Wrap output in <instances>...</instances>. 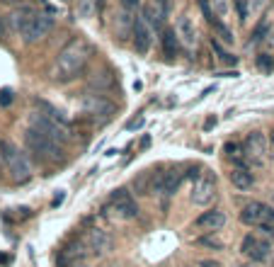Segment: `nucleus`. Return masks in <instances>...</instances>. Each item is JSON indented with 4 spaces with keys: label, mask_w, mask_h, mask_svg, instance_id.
<instances>
[{
    "label": "nucleus",
    "mask_w": 274,
    "mask_h": 267,
    "mask_svg": "<svg viewBox=\"0 0 274 267\" xmlns=\"http://www.w3.org/2000/svg\"><path fill=\"white\" fill-rule=\"evenodd\" d=\"M90 56H92V46H90L82 37L71 39V41L56 54L54 63H51V71H49L51 80H54V83H61V85L76 80L82 71H85Z\"/></svg>",
    "instance_id": "obj_1"
},
{
    "label": "nucleus",
    "mask_w": 274,
    "mask_h": 267,
    "mask_svg": "<svg viewBox=\"0 0 274 267\" xmlns=\"http://www.w3.org/2000/svg\"><path fill=\"white\" fill-rule=\"evenodd\" d=\"M25 144H27V151L39 160V163H58L63 160V149L61 144L49 139L46 134H41L39 129L29 126L27 134H25Z\"/></svg>",
    "instance_id": "obj_2"
},
{
    "label": "nucleus",
    "mask_w": 274,
    "mask_h": 267,
    "mask_svg": "<svg viewBox=\"0 0 274 267\" xmlns=\"http://www.w3.org/2000/svg\"><path fill=\"white\" fill-rule=\"evenodd\" d=\"M0 149H2V163L10 173V180L17 182V185H25L32 180V163L29 158L17 149L12 141H0Z\"/></svg>",
    "instance_id": "obj_3"
},
{
    "label": "nucleus",
    "mask_w": 274,
    "mask_h": 267,
    "mask_svg": "<svg viewBox=\"0 0 274 267\" xmlns=\"http://www.w3.org/2000/svg\"><path fill=\"white\" fill-rule=\"evenodd\" d=\"M117 112V107H114V102L107 100L105 95H87L85 100H82V114L87 119H92V121H97V124H105V121H110L112 114Z\"/></svg>",
    "instance_id": "obj_4"
},
{
    "label": "nucleus",
    "mask_w": 274,
    "mask_h": 267,
    "mask_svg": "<svg viewBox=\"0 0 274 267\" xmlns=\"http://www.w3.org/2000/svg\"><path fill=\"white\" fill-rule=\"evenodd\" d=\"M32 126L39 129L41 134H46L49 139L58 141V144H63V141L71 139V129H68V124H61V121H56V119L41 114V112H34V114H32Z\"/></svg>",
    "instance_id": "obj_5"
},
{
    "label": "nucleus",
    "mask_w": 274,
    "mask_h": 267,
    "mask_svg": "<svg viewBox=\"0 0 274 267\" xmlns=\"http://www.w3.org/2000/svg\"><path fill=\"white\" fill-rule=\"evenodd\" d=\"M180 182H182V173H180L177 168H170V170L158 173V175L151 178V192H153L156 197L167 199V197H172V194L177 192Z\"/></svg>",
    "instance_id": "obj_6"
},
{
    "label": "nucleus",
    "mask_w": 274,
    "mask_h": 267,
    "mask_svg": "<svg viewBox=\"0 0 274 267\" xmlns=\"http://www.w3.org/2000/svg\"><path fill=\"white\" fill-rule=\"evenodd\" d=\"M51 30H54V17H51L49 12H37V15H34V20H32L27 27L22 30L20 37H22V41H25V44H37V41L46 39Z\"/></svg>",
    "instance_id": "obj_7"
},
{
    "label": "nucleus",
    "mask_w": 274,
    "mask_h": 267,
    "mask_svg": "<svg viewBox=\"0 0 274 267\" xmlns=\"http://www.w3.org/2000/svg\"><path fill=\"white\" fill-rule=\"evenodd\" d=\"M243 151H245L247 163H252V165H265L267 153H270L267 136H265L262 131H252V134H247L245 141H243Z\"/></svg>",
    "instance_id": "obj_8"
},
{
    "label": "nucleus",
    "mask_w": 274,
    "mask_h": 267,
    "mask_svg": "<svg viewBox=\"0 0 274 267\" xmlns=\"http://www.w3.org/2000/svg\"><path fill=\"white\" fill-rule=\"evenodd\" d=\"M110 211H112V216L119 219V221H131V219L138 216L136 202L131 199V194H129L126 190H117V192L112 194Z\"/></svg>",
    "instance_id": "obj_9"
},
{
    "label": "nucleus",
    "mask_w": 274,
    "mask_h": 267,
    "mask_svg": "<svg viewBox=\"0 0 274 267\" xmlns=\"http://www.w3.org/2000/svg\"><path fill=\"white\" fill-rule=\"evenodd\" d=\"M240 250H243V255H247V258L255 260V263H267V260L272 258V243L260 236H252V233H247V236L243 238Z\"/></svg>",
    "instance_id": "obj_10"
},
{
    "label": "nucleus",
    "mask_w": 274,
    "mask_h": 267,
    "mask_svg": "<svg viewBox=\"0 0 274 267\" xmlns=\"http://www.w3.org/2000/svg\"><path fill=\"white\" fill-rule=\"evenodd\" d=\"M240 221L245 226H262V224H270L274 221V209L265 202H250L243 207L240 211Z\"/></svg>",
    "instance_id": "obj_11"
},
{
    "label": "nucleus",
    "mask_w": 274,
    "mask_h": 267,
    "mask_svg": "<svg viewBox=\"0 0 274 267\" xmlns=\"http://www.w3.org/2000/svg\"><path fill=\"white\" fill-rule=\"evenodd\" d=\"M192 202L196 207H206V204H211L214 202V197H216V180L211 178L209 173H204V175H199L196 182L192 185Z\"/></svg>",
    "instance_id": "obj_12"
},
{
    "label": "nucleus",
    "mask_w": 274,
    "mask_h": 267,
    "mask_svg": "<svg viewBox=\"0 0 274 267\" xmlns=\"http://www.w3.org/2000/svg\"><path fill=\"white\" fill-rule=\"evenodd\" d=\"M131 39H134V49H136L141 56H146V54H148V49H151V41H153V27L146 22V17H143V15L134 17Z\"/></svg>",
    "instance_id": "obj_13"
},
{
    "label": "nucleus",
    "mask_w": 274,
    "mask_h": 267,
    "mask_svg": "<svg viewBox=\"0 0 274 267\" xmlns=\"http://www.w3.org/2000/svg\"><path fill=\"white\" fill-rule=\"evenodd\" d=\"M85 245L95 253V255H107L112 248H114V240L107 231H102V229H90L87 233H85Z\"/></svg>",
    "instance_id": "obj_14"
},
{
    "label": "nucleus",
    "mask_w": 274,
    "mask_h": 267,
    "mask_svg": "<svg viewBox=\"0 0 274 267\" xmlns=\"http://www.w3.org/2000/svg\"><path fill=\"white\" fill-rule=\"evenodd\" d=\"M34 15H37V10H34V7H29V5H20V7H15V10L7 15L12 32H15V34H22V30H25L29 22L34 20Z\"/></svg>",
    "instance_id": "obj_15"
},
{
    "label": "nucleus",
    "mask_w": 274,
    "mask_h": 267,
    "mask_svg": "<svg viewBox=\"0 0 274 267\" xmlns=\"http://www.w3.org/2000/svg\"><path fill=\"white\" fill-rule=\"evenodd\" d=\"M196 229H206V231H219L226 226V214L219 211V209H209V211H204V214H199L196 216Z\"/></svg>",
    "instance_id": "obj_16"
},
{
    "label": "nucleus",
    "mask_w": 274,
    "mask_h": 267,
    "mask_svg": "<svg viewBox=\"0 0 274 267\" xmlns=\"http://www.w3.org/2000/svg\"><path fill=\"white\" fill-rule=\"evenodd\" d=\"M85 258V243H68L63 250H61V258H58V265L61 267H71L76 263H80Z\"/></svg>",
    "instance_id": "obj_17"
},
{
    "label": "nucleus",
    "mask_w": 274,
    "mask_h": 267,
    "mask_svg": "<svg viewBox=\"0 0 274 267\" xmlns=\"http://www.w3.org/2000/svg\"><path fill=\"white\" fill-rule=\"evenodd\" d=\"M141 15H143V17H146V22L153 27V32L163 30V22H165V17H167V12H165L156 0H153V2H148V5H143V12H141Z\"/></svg>",
    "instance_id": "obj_18"
},
{
    "label": "nucleus",
    "mask_w": 274,
    "mask_h": 267,
    "mask_svg": "<svg viewBox=\"0 0 274 267\" xmlns=\"http://www.w3.org/2000/svg\"><path fill=\"white\" fill-rule=\"evenodd\" d=\"M177 37H180V41H182L187 49H194V46H196V30H194V22L187 15H182V17L177 20Z\"/></svg>",
    "instance_id": "obj_19"
},
{
    "label": "nucleus",
    "mask_w": 274,
    "mask_h": 267,
    "mask_svg": "<svg viewBox=\"0 0 274 267\" xmlns=\"http://www.w3.org/2000/svg\"><path fill=\"white\" fill-rule=\"evenodd\" d=\"M228 178H231V182H233V187H235V190H243V192L250 190V187L255 185V175H252L247 168H233Z\"/></svg>",
    "instance_id": "obj_20"
},
{
    "label": "nucleus",
    "mask_w": 274,
    "mask_h": 267,
    "mask_svg": "<svg viewBox=\"0 0 274 267\" xmlns=\"http://www.w3.org/2000/svg\"><path fill=\"white\" fill-rule=\"evenodd\" d=\"M160 41H163L165 56H167V59H175V56H177V51H180V37H177V32H175V30H163Z\"/></svg>",
    "instance_id": "obj_21"
},
{
    "label": "nucleus",
    "mask_w": 274,
    "mask_h": 267,
    "mask_svg": "<svg viewBox=\"0 0 274 267\" xmlns=\"http://www.w3.org/2000/svg\"><path fill=\"white\" fill-rule=\"evenodd\" d=\"M223 151H226L228 160H233V163H235V168H245L247 158H245V151H243V146H240V144H235V141H228Z\"/></svg>",
    "instance_id": "obj_22"
},
{
    "label": "nucleus",
    "mask_w": 274,
    "mask_h": 267,
    "mask_svg": "<svg viewBox=\"0 0 274 267\" xmlns=\"http://www.w3.org/2000/svg\"><path fill=\"white\" fill-rule=\"evenodd\" d=\"M211 27H214V32H216V34H219V41H221V44H233V41H235L233 32L228 30L223 22H216V20H214V22H211Z\"/></svg>",
    "instance_id": "obj_23"
},
{
    "label": "nucleus",
    "mask_w": 274,
    "mask_h": 267,
    "mask_svg": "<svg viewBox=\"0 0 274 267\" xmlns=\"http://www.w3.org/2000/svg\"><path fill=\"white\" fill-rule=\"evenodd\" d=\"M112 83H114V76H112V73H100L97 78H92V88H97V90L112 88Z\"/></svg>",
    "instance_id": "obj_24"
},
{
    "label": "nucleus",
    "mask_w": 274,
    "mask_h": 267,
    "mask_svg": "<svg viewBox=\"0 0 274 267\" xmlns=\"http://www.w3.org/2000/svg\"><path fill=\"white\" fill-rule=\"evenodd\" d=\"M270 30H272V25H270L267 20H262V22L255 27V32H252V44H260V41L265 39V34H267Z\"/></svg>",
    "instance_id": "obj_25"
},
{
    "label": "nucleus",
    "mask_w": 274,
    "mask_h": 267,
    "mask_svg": "<svg viewBox=\"0 0 274 267\" xmlns=\"http://www.w3.org/2000/svg\"><path fill=\"white\" fill-rule=\"evenodd\" d=\"M211 46H214V51L219 54V59L223 61V63H235V56H231V54H228V51H226V49L221 46L219 39H211Z\"/></svg>",
    "instance_id": "obj_26"
},
{
    "label": "nucleus",
    "mask_w": 274,
    "mask_h": 267,
    "mask_svg": "<svg viewBox=\"0 0 274 267\" xmlns=\"http://www.w3.org/2000/svg\"><path fill=\"white\" fill-rule=\"evenodd\" d=\"M151 178H153L151 173H143V175H141L138 180H134V187H136V192H138V194H148V192H151V187L146 185V182H148Z\"/></svg>",
    "instance_id": "obj_27"
},
{
    "label": "nucleus",
    "mask_w": 274,
    "mask_h": 267,
    "mask_svg": "<svg viewBox=\"0 0 274 267\" xmlns=\"http://www.w3.org/2000/svg\"><path fill=\"white\" fill-rule=\"evenodd\" d=\"M257 68L265 71V73L274 71V59L270 56V54H260V56H257Z\"/></svg>",
    "instance_id": "obj_28"
},
{
    "label": "nucleus",
    "mask_w": 274,
    "mask_h": 267,
    "mask_svg": "<svg viewBox=\"0 0 274 267\" xmlns=\"http://www.w3.org/2000/svg\"><path fill=\"white\" fill-rule=\"evenodd\" d=\"M15 32H12V27H10V20H7V15H0V37L2 39H10Z\"/></svg>",
    "instance_id": "obj_29"
},
{
    "label": "nucleus",
    "mask_w": 274,
    "mask_h": 267,
    "mask_svg": "<svg viewBox=\"0 0 274 267\" xmlns=\"http://www.w3.org/2000/svg\"><path fill=\"white\" fill-rule=\"evenodd\" d=\"M211 10L223 17V15H228V0H211Z\"/></svg>",
    "instance_id": "obj_30"
},
{
    "label": "nucleus",
    "mask_w": 274,
    "mask_h": 267,
    "mask_svg": "<svg viewBox=\"0 0 274 267\" xmlns=\"http://www.w3.org/2000/svg\"><path fill=\"white\" fill-rule=\"evenodd\" d=\"M199 245H206V248H216V250H221V248H223V243H221V240H216V238H199Z\"/></svg>",
    "instance_id": "obj_31"
},
{
    "label": "nucleus",
    "mask_w": 274,
    "mask_h": 267,
    "mask_svg": "<svg viewBox=\"0 0 274 267\" xmlns=\"http://www.w3.org/2000/svg\"><path fill=\"white\" fill-rule=\"evenodd\" d=\"M92 5H95V0H80V15H82V17H90Z\"/></svg>",
    "instance_id": "obj_32"
},
{
    "label": "nucleus",
    "mask_w": 274,
    "mask_h": 267,
    "mask_svg": "<svg viewBox=\"0 0 274 267\" xmlns=\"http://www.w3.org/2000/svg\"><path fill=\"white\" fill-rule=\"evenodd\" d=\"M235 7H238V17L247 20V0H235Z\"/></svg>",
    "instance_id": "obj_33"
},
{
    "label": "nucleus",
    "mask_w": 274,
    "mask_h": 267,
    "mask_svg": "<svg viewBox=\"0 0 274 267\" xmlns=\"http://www.w3.org/2000/svg\"><path fill=\"white\" fill-rule=\"evenodd\" d=\"M12 102V90H0V105L7 107Z\"/></svg>",
    "instance_id": "obj_34"
},
{
    "label": "nucleus",
    "mask_w": 274,
    "mask_h": 267,
    "mask_svg": "<svg viewBox=\"0 0 274 267\" xmlns=\"http://www.w3.org/2000/svg\"><path fill=\"white\" fill-rule=\"evenodd\" d=\"M257 229H260V231H262L267 238H272V240H274V221H270V224H262V226H257Z\"/></svg>",
    "instance_id": "obj_35"
},
{
    "label": "nucleus",
    "mask_w": 274,
    "mask_h": 267,
    "mask_svg": "<svg viewBox=\"0 0 274 267\" xmlns=\"http://www.w3.org/2000/svg\"><path fill=\"white\" fill-rule=\"evenodd\" d=\"M196 267H221V263L219 260H199Z\"/></svg>",
    "instance_id": "obj_36"
},
{
    "label": "nucleus",
    "mask_w": 274,
    "mask_h": 267,
    "mask_svg": "<svg viewBox=\"0 0 274 267\" xmlns=\"http://www.w3.org/2000/svg\"><path fill=\"white\" fill-rule=\"evenodd\" d=\"M121 5H124L126 10H136L138 5H141V0H121Z\"/></svg>",
    "instance_id": "obj_37"
},
{
    "label": "nucleus",
    "mask_w": 274,
    "mask_h": 267,
    "mask_svg": "<svg viewBox=\"0 0 274 267\" xmlns=\"http://www.w3.org/2000/svg\"><path fill=\"white\" fill-rule=\"evenodd\" d=\"M156 2H158V5L163 7L165 12H170V0H156Z\"/></svg>",
    "instance_id": "obj_38"
},
{
    "label": "nucleus",
    "mask_w": 274,
    "mask_h": 267,
    "mask_svg": "<svg viewBox=\"0 0 274 267\" xmlns=\"http://www.w3.org/2000/svg\"><path fill=\"white\" fill-rule=\"evenodd\" d=\"M0 2H5V5H15V7H20L25 0H0Z\"/></svg>",
    "instance_id": "obj_39"
},
{
    "label": "nucleus",
    "mask_w": 274,
    "mask_h": 267,
    "mask_svg": "<svg viewBox=\"0 0 274 267\" xmlns=\"http://www.w3.org/2000/svg\"><path fill=\"white\" fill-rule=\"evenodd\" d=\"M216 124V117H211V119H206V124H204V129H211Z\"/></svg>",
    "instance_id": "obj_40"
},
{
    "label": "nucleus",
    "mask_w": 274,
    "mask_h": 267,
    "mask_svg": "<svg viewBox=\"0 0 274 267\" xmlns=\"http://www.w3.org/2000/svg\"><path fill=\"white\" fill-rule=\"evenodd\" d=\"M240 267H260V263H255V260H250V263H243Z\"/></svg>",
    "instance_id": "obj_41"
},
{
    "label": "nucleus",
    "mask_w": 274,
    "mask_h": 267,
    "mask_svg": "<svg viewBox=\"0 0 274 267\" xmlns=\"http://www.w3.org/2000/svg\"><path fill=\"white\" fill-rule=\"evenodd\" d=\"M71 267H87V265H82V263H76V265H71Z\"/></svg>",
    "instance_id": "obj_42"
},
{
    "label": "nucleus",
    "mask_w": 274,
    "mask_h": 267,
    "mask_svg": "<svg viewBox=\"0 0 274 267\" xmlns=\"http://www.w3.org/2000/svg\"><path fill=\"white\" fill-rule=\"evenodd\" d=\"M0 163H2V149H0Z\"/></svg>",
    "instance_id": "obj_43"
},
{
    "label": "nucleus",
    "mask_w": 274,
    "mask_h": 267,
    "mask_svg": "<svg viewBox=\"0 0 274 267\" xmlns=\"http://www.w3.org/2000/svg\"><path fill=\"white\" fill-rule=\"evenodd\" d=\"M272 146H274V134H272Z\"/></svg>",
    "instance_id": "obj_44"
},
{
    "label": "nucleus",
    "mask_w": 274,
    "mask_h": 267,
    "mask_svg": "<svg viewBox=\"0 0 274 267\" xmlns=\"http://www.w3.org/2000/svg\"><path fill=\"white\" fill-rule=\"evenodd\" d=\"M61 2H71V0H61Z\"/></svg>",
    "instance_id": "obj_45"
}]
</instances>
